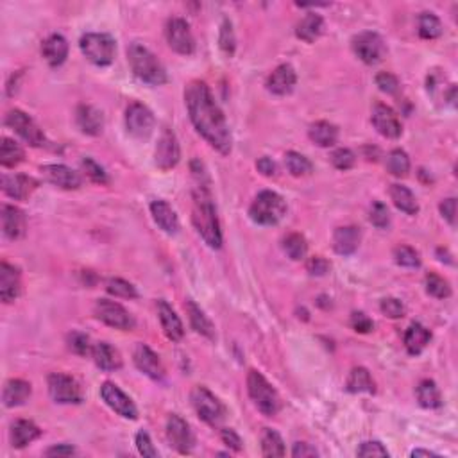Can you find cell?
Wrapping results in <instances>:
<instances>
[{
    "label": "cell",
    "mask_w": 458,
    "mask_h": 458,
    "mask_svg": "<svg viewBox=\"0 0 458 458\" xmlns=\"http://www.w3.org/2000/svg\"><path fill=\"white\" fill-rule=\"evenodd\" d=\"M317 449L315 447H312L310 444L306 442H298L294 446V449H292V457L294 458H306V457H317Z\"/></svg>",
    "instance_id": "cell-61"
},
{
    "label": "cell",
    "mask_w": 458,
    "mask_h": 458,
    "mask_svg": "<svg viewBox=\"0 0 458 458\" xmlns=\"http://www.w3.org/2000/svg\"><path fill=\"white\" fill-rule=\"evenodd\" d=\"M442 34V23L433 13H422L419 16V36L425 40H435Z\"/></svg>",
    "instance_id": "cell-41"
},
{
    "label": "cell",
    "mask_w": 458,
    "mask_h": 458,
    "mask_svg": "<svg viewBox=\"0 0 458 458\" xmlns=\"http://www.w3.org/2000/svg\"><path fill=\"white\" fill-rule=\"evenodd\" d=\"M108 292L115 298H122V299H136L138 298V292L129 281L120 280V278H113V280L108 281Z\"/></svg>",
    "instance_id": "cell-46"
},
{
    "label": "cell",
    "mask_w": 458,
    "mask_h": 458,
    "mask_svg": "<svg viewBox=\"0 0 458 458\" xmlns=\"http://www.w3.org/2000/svg\"><path fill=\"white\" fill-rule=\"evenodd\" d=\"M440 213H442L444 219L454 226V215H457V201L453 197L446 199L444 202H440Z\"/></svg>",
    "instance_id": "cell-60"
},
{
    "label": "cell",
    "mask_w": 458,
    "mask_h": 458,
    "mask_svg": "<svg viewBox=\"0 0 458 458\" xmlns=\"http://www.w3.org/2000/svg\"><path fill=\"white\" fill-rule=\"evenodd\" d=\"M68 346H70V349L74 351L75 354H79V356H86V354H89L94 351V346L89 344V337L79 332H74L68 335Z\"/></svg>",
    "instance_id": "cell-49"
},
{
    "label": "cell",
    "mask_w": 458,
    "mask_h": 458,
    "mask_svg": "<svg viewBox=\"0 0 458 458\" xmlns=\"http://www.w3.org/2000/svg\"><path fill=\"white\" fill-rule=\"evenodd\" d=\"M179 156L181 153L175 134L170 129H165L156 146V167L161 170H170L179 163Z\"/></svg>",
    "instance_id": "cell-16"
},
{
    "label": "cell",
    "mask_w": 458,
    "mask_h": 458,
    "mask_svg": "<svg viewBox=\"0 0 458 458\" xmlns=\"http://www.w3.org/2000/svg\"><path fill=\"white\" fill-rule=\"evenodd\" d=\"M41 53H43L45 61L50 65V67H60V65L65 63L68 56V43L61 34H53L47 40L43 41V47H41Z\"/></svg>",
    "instance_id": "cell-26"
},
{
    "label": "cell",
    "mask_w": 458,
    "mask_h": 458,
    "mask_svg": "<svg viewBox=\"0 0 458 458\" xmlns=\"http://www.w3.org/2000/svg\"><path fill=\"white\" fill-rule=\"evenodd\" d=\"M376 84L380 86V89L383 94H396L399 88V82L396 79V75L388 74V72H383V74H378Z\"/></svg>",
    "instance_id": "cell-57"
},
{
    "label": "cell",
    "mask_w": 458,
    "mask_h": 458,
    "mask_svg": "<svg viewBox=\"0 0 458 458\" xmlns=\"http://www.w3.org/2000/svg\"><path fill=\"white\" fill-rule=\"evenodd\" d=\"M394 258L396 263L401 265V267L415 268L421 265V258H419V253L415 249L408 246H399L394 249Z\"/></svg>",
    "instance_id": "cell-47"
},
{
    "label": "cell",
    "mask_w": 458,
    "mask_h": 458,
    "mask_svg": "<svg viewBox=\"0 0 458 458\" xmlns=\"http://www.w3.org/2000/svg\"><path fill=\"white\" fill-rule=\"evenodd\" d=\"M358 457H388V451L385 449L381 442H364L356 451Z\"/></svg>",
    "instance_id": "cell-55"
},
{
    "label": "cell",
    "mask_w": 458,
    "mask_h": 458,
    "mask_svg": "<svg viewBox=\"0 0 458 458\" xmlns=\"http://www.w3.org/2000/svg\"><path fill=\"white\" fill-rule=\"evenodd\" d=\"M325 29V20L322 16L317 15V13H308L301 22L298 23V29H295V34H298L299 40L306 41V43H312L317 38L320 36Z\"/></svg>",
    "instance_id": "cell-34"
},
{
    "label": "cell",
    "mask_w": 458,
    "mask_h": 458,
    "mask_svg": "<svg viewBox=\"0 0 458 458\" xmlns=\"http://www.w3.org/2000/svg\"><path fill=\"white\" fill-rule=\"evenodd\" d=\"M353 50L364 63L376 65L385 56V43L380 34L365 31L353 38Z\"/></svg>",
    "instance_id": "cell-9"
},
{
    "label": "cell",
    "mask_w": 458,
    "mask_h": 458,
    "mask_svg": "<svg viewBox=\"0 0 458 458\" xmlns=\"http://www.w3.org/2000/svg\"><path fill=\"white\" fill-rule=\"evenodd\" d=\"M167 437L170 440L172 446L175 447V451H179L181 454H190L194 451L195 439L192 433L190 426L185 419H181L179 415L172 414L167 421Z\"/></svg>",
    "instance_id": "cell-14"
},
{
    "label": "cell",
    "mask_w": 458,
    "mask_h": 458,
    "mask_svg": "<svg viewBox=\"0 0 458 458\" xmlns=\"http://www.w3.org/2000/svg\"><path fill=\"white\" fill-rule=\"evenodd\" d=\"M79 47H81L86 60L97 65V67H108V65H111L116 53V45L113 36L104 33L84 34L81 38V41H79Z\"/></svg>",
    "instance_id": "cell-6"
},
{
    "label": "cell",
    "mask_w": 458,
    "mask_h": 458,
    "mask_svg": "<svg viewBox=\"0 0 458 458\" xmlns=\"http://www.w3.org/2000/svg\"><path fill=\"white\" fill-rule=\"evenodd\" d=\"M127 131L134 138H147L154 129V115L142 102H133L126 111Z\"/></svg>",
    "instance_id": "cell-13"
},
{
    "label": "cell",
    "mask_w": 458,
    "mask_h": 458,
    "mask_svg": "<svg viewBox=\"0 0 458 458\" xmlns=\"http://www.w3.org/2000/svg\"><path fill=\"white\" fill-rule=\"evenodd\" d=\"M308 134H310V140H312L315 146L332 147L335 146L337 138H339V129H337L333 124L320 120V122H315L310 126Z\"/></svg>",
    "instance_id": "cell-33"
},
{
    "label": "cell",
    "mask_w": 458,
    "mask_h": 458,
    "mask_svg": "<svg viewBox=\"0 0 458 458\" xmlns=\"http://www.w3.org/2000/svg\"><path fill=\"white\" fill-rule=\"evenodd\" d=\"M329 267H332L329 261L322 256L310 258V261L306 263V268H308V272L310 274H313V276H325L326 272L329 271Z\"/></svg>",
    "instance_id": "cell-58"
},
{
    "label": "cell",
    "mask_w": 458,
    "mask_h": 458,
    "mask_svg": "<svg viewBox=\"0 0 458 458\" xmlns=\"http://www.w3.org/2000/svg\"><path fill=\"white\" fill-rule=\"evenodd\" d=\"M167 41L170 49L182 56H190L195 50V40L190 26L182 18H172L167 23Z\"/></svg>",
    "instance_id": "cell-12"
},
{
    "label": "cell",
    "mask_w": 458,
    "mask_h": 458,
    "mask_svg": "<svg viewBox=\"0 0 458 458\" xmlns=\"http://www.w3.org/2000/svg\"><path fill=\"white\" fill-rule=\"evenodd\" d=\"M38 187V181L34 178L23 174H6L2 178V190L6 195H9L15 201H23L29 197L34 192V188Z\"/></svg>",
    "instance_id": "cell-20"
},
{
    "label": "cell",
    "mask_w": 458,
    "mask_h": 458,
    "mask_svg": "<svg viewBox=\"0 0 458 458\" xmlns=\"http://www.w3.org/2000/svg\"><path fill=\"white\" fill-rule=\"evenodd\" d=\"M412 457H414V458H418V457H437V454L432 453V451L415 449V451H412Z\"/></svg>",
    "instance_id": "cell-64"
},
{
    "label": "cell",
    "mask_w": 458,
    "mask_h": 458,
    "mask_svg": "<svg viewBox=\"0 0 458 458\" xmlns=\"http://www.w3.org/2000/svg\"><path fill=\"white\" fill-rule=\"evenodd\" d=\"M258 170L261 172L263 175H267V178H272V175H276V163L271 160V158H261V160H258L256 163Z\"/></svg>",
    "instance_id": "cell-62"
},
{
    "label": "cell",
    "mask_w": 458,
    "mask_h": 458,
    "mask_svg": "<svg viewBox=\"0 0 458 458\" xmlns=\"http://www.w3.org/2000/svg\"><path fill=\"white\" fill-rule=\"evenodd\" d=\"M430 340H432V333H430L425 326L419 325V322L410 325V328L406 329L405 333L406 351H408L410 354H414V356L415 354L422 353V349L428 346Z\"/></svg>",
    "instance_id": "cell-31"
},
{
    "label": "cell",
    "mask_w": 458,
    "mask_h": 458,
    "mask_svg": "<svg viewBox=\"0 0 458 458\" xmlns=\"http://www.w3.org/2000/svg\"><path fill=\"white\" fill-rule=\"evenodd\" d=\"M188 115L202 138L220 154L231 153V133L206 82L192 81L185 89Z\"/></svg>",
    "instance_id": "cell-1"
},
{
    "label": "cell",
    "mask_w": 458,
    "mask_h": 458,
    "mask_svg": "<svg viewBox=\"0 0 458 458\" xmlns=\"http://www.w3.org/2000/svg\"><path fill=\"white\" fill-rule=\"evenodd\" d=\"M47 457H70V454H75V449L68 444H60V446H53L45 451Z\"/></svg>",
    "instance_id": "cell-63"
},
{
    "label": "cell",
    "mask_w": 458,
    "mask_h": 458,
    "mask_svg": "<svg viewBox=\"0 0 458 458\" xmlns=\"http://www.w3.org/2000/svg\"><path fill=\"white\" fill-rule=\"evenodd\" d=\"M158 317H160L161 328H163L167 339L172 340V342H179L185 335V328H182V322L178 317V313L172 310V306L167 301H158Z\"/></svg>",
    "instance_id": "cell-22"
},
{
    "label": "cell",
    "mask_w": 458,
    "mask_h": 458,
    "mask_svg": "<svg viewBox=\"0 0 458 458\" xmlns=\"http://www.w3.org/2000/svg\"><path fill=\"white\" fill-rule=\"evenodd\" d=\"M101 396H102V399H104L106 405H108L113 412H116L119 415H122V418H126V419L138 418V410H136L134 403L131 401V399L127 398V396L124 394V392L120 391L116 385L106 381V383L101 387Z\"/></svg>",
    "instance_id": "cell-15"
},
{
    "label": "cell",
    "mask_w": 458,
    "mask_h": 458,
    "mask_svg": "<svg viewBox=\"0 0 458 458\" xmlns=\"http://www.w3.org/2000/svg\"><path fill=\"white\" fill-rule=\"evenodd\" d=\"M151 213H153V219L158 226L163 229L168 235H174L179 229V220L178 215H175L174 209L170 208V205L165 201H154L151 205Z\"/></svg>",
    "instance_id": "cell-29"
},
{
    "label": "cell",
    "mask_w": 458,
    "mask_h": 458,
    "mask_svg": "<svg viewBox=\"0 0 458 458\" xmlns=\"http://www.w3.org/2000/svg\"><path fill=\"white\" fill-rule=\"evenodd\" d=\"M82 168H84L86 175L94 182H99V185H108V174L104 172V168L94 161L92 158H84L82 160Z\"/></svg>",
    "instance_id": "cell-50"
},
{
    "label": "cell",
    "mask_w": 458,
    "mask_h": 458,
    "mask_svg": "<svg viewBox=\"0 0 458 458\" xmlns=\"http://www.w3.org/2000/svg\"><path fill=\"white\" fill-rule=\"evenodd\" d=\"M285 163H287L288 172H290L292 175H298V178L312 174V170H313V167H312V163H310L308 158H305L302 154H299V153H294V151L287 153V156H285Z\"/></svg>",
    "instance_id": "cell-43"
},
{
    "label": "cell",
    "mask_w": 458,
    "mask_h": 458,
    "mask_svg": "<svg viewBox=\"0 0 458 458\" xmlns=\"http://www.w3.org/2000/svg\"><path fill=\"white\" fill-rule=\"evenodd\" d=\"M49 392L50 398L61 405H72V403L82 401V392L77 381L72 376L63 373H53L49 376Z\"/></svg>",
    "instance_id": "cell-10"
},
{
    "label": "cell",
    "mask_w": 458,
    "mask_h": 458,
    "mask_svg": "<svg viewBox=\"0 0 458 458\" xmlns=\"http://www.w3.org/2000/svg\"><path fill=\"white\" fill-rule=\"evenodd\" d=\"M22 147L16 142H13V140L2 138V143H0V163H2V167H16L18 163H22Z\"/></svg>",
    "instance_id": "cell-40"
},
{
    "label": "cell",
    "mask_w": 458,
    "mask_h": 458,
    "mask_svg": "<svg viewBox=\"0 0 458 458\" xmlns=\"http://www.w3.org/2000/svg\"><path fill=\"white\" fill-rule=\"evenodd\" d=\"M185 310H187V313H188V319H190L192 328H194L199 335L206 337V339H209V340L215 339V328H213L212 320L206 317V313L202 312V310L199 308L194 301L185 302Z\"/></svg>",
    "instance_id": "cell-30"
},
{
    "label": "cell",
    "mask_w": 458,
    "mask_h": 458,
    "mask_svg": "<svg viewBox=\"0 0 458 458\" xmlns=\"http://www.w3.org/2000/svg\"><path fill=\"white\" fill-rule=\"evenodd\" d=\"M2 231L9 240H18L26 235V215L16 206H2Z\"/></svg>",
    "instance_id": "cell-23"
},
{
    "label": "cell",
    "mask_w": 458,
    "mask_h": 458,
    "mask_svg": "<svg viewBox=\"0 0 458 458\" xmlns=\"http://www.w3.org/2000/svg\"><path fill=\"white\" fill-rule=\"evenodd\" d=\"M192 403H194V408L197 412L199 418L202 419L208 425L217 426L220 425V421L224 419V414H226V410H224L222 403L215 398V394L208 391L206 387H195L192 391Z\"/></svg>",
    "instance_id": "cell-7"
},
{
    "label": "cell",
    "mask_w": 458,
    "mask_h": 458,
    "mask_svg": "<svg viewBox=\"0 0 458 458\" xmlns=\"http://www.w3.org/2000/svg\"><path fill=\"white\" fill-rule=\"evenodd\" d=\"M387 170L396 178H405L410 172V160L405 151L396 149L387 158Z\"/></svg>",
    "instance_id": "cell-42"
},
{
    "label": "cell",
    "mask_w": 458,
    "mask_h": 458,
    "mask_svg": "<svg viewBox=\"0 0 458 458\" xmlns=\"http://www.w3.org/2000/svg\"><path fill=\"white\" fill-rule=\"evenodd\" d=\"M95 315L104 325L111 326L115 329L129 332V329L134 328V319L131 317V313L122 305L109 301V299H99L95 302Z\"/></svg>",
    "instance_id": "cell-8"
},
{
    "label": "cell",
    "mask_w": 458,
    "mask_h": 458,
    "mask_svg": "<svg viewBox=\"0 0 458 458\" xmlns=\"http://www.w3.org/2000/svg\"><path fill=\"white\" fill-rule=\"evenodd\" d=\"M75 120H77L79 129L84 134H89V136H97V134L102 133V127H104V116L99 111L97 108L88 104H81L75 111Z\"/></svg>",
    "instance_id": "cell-25"
},
{
    "label": "cell",
    "mask_w": 458,
    "mask_h": 458,
    "mask_svg": "<svg viewBox=\"0 0 458 458\" xmlns=\"http://www.w3.org/2000/svg\"><path fill=\"white\" fill-rule=\"evenodd\" d=\"M41 435V430L34 425L33 421H26L20 419L13 425L11 430V442L15 447H26L27 444H31L33 440H36Z\"/></svg>",
    "instance_id": "cell-35"
},
{
    "label": "cell",
    "mask_w": 458,
    "mask_h": 458,
    "mask_svg": "<svg viewBox=\"0 0 458 458\" xmlns=\"http://www.w3.org/2000/svg\"><path fill=\"white\" fill-rule=\"evenodd\" d=\"M360 246V229L354 226L339 227L333 233V249L342 256L353 254Z\"/></svg>",
    "instance_id": "cell-27"
},
{
    "label": "cell",
    "mask_w": 458,
    "mask_h": 458,
    "mask_svg": "<svg viewBox=\"0 0 458 458\" xmlns=\"http://www.w3.org/2000/svg\"><path fill=\"white\" fill-rule=\"evenodd\" d=\"M131 70L142 82L151 86H160L167 82V72L156 56L147 47L140 43H131L127 49Z\"/></svg>",
    "instance_id": "cell-3"
},
{
    "label": "cell",
    "mask_w": 458,
    "mask_h": 458,
    "mask_svg": "<svg viewBox=\"0 0 458 458\" xmlns=\"http://www.w3.org/2000/svg\"><path fill=\"white\" fill-rule=\"evenodd\" d=\"M247 391H249L251 399L254 401V405L258 406L261 414L272 418L276 415L281 408V399L278 396L276 388L272 387L265 376L258 371H249L247 376Z\"/></svg>",
    "instance_id": "cell-4"
},
{
    "label": "cell",
    "mask_w": 458,
    "mask_h": 458,
    "mask_svg": "<svg viewBox=\"0 0 458 458\" xmlns=\"http://www.w3.org/2000/svg\"><path fill=\"white\" fill-rule=\"evenodd\" d=\"M261 453L263 457H285V444L280 433L265 428L261 433Z\"/></svg>",
    "instance_id": "cell-39"
},
{
    "label": "cell",
    "mask_w": 458,
    "mask_h": 458,
    "mask_svg": "<svg viewBox=\"0 0 458 458\" xmlns=\"http://www.w3.org/2000/svg\"><path fill=\"white\" fill-rule=\"evenodd\" d=\"M41 172L47 181L63 190H77L81 187V175L68 168L67 165H45L41 167Z\"/></svg>",
    "instance_id": "cell-18"
},
{
    "label": "cell",
    "mask_w": 458,
    "mask_h": 458,
    "mask_svg": "<svg viewBox=\"0 0 458 458\" xmlns=\"http://www.w3.org/2000/svg\"><path fill=\"white\" fill-rule=\"evenodd\" d=\"M133 358L136 367H138L143 374H147V376L153 378V380H161V378H163L165 371L160 361V356H158L149 346L138 344V346L134 347Z\"/></svg>",
    "instance_id": "cell-19"
},
{
    "label": "cell",
    "mask_w": 458,
    "mask_h": 458,
    "mask_svg": "<svg viewBox=\"0 0 458 458\" xmlns=\"http://www.w3.org/2000/svg\"><path fill=\"white\" fill-rule=\"evenodd\" d=\"M391 197H392V201H394L396 208L401 209V212H405L406 215H415V213L419 212V205H418V199H415V195L412 194L408 188L403 187V185H392Z\"/></svg>",
    "instance_id": "cell-37"
},
{
    "label": "cell",
    "mask_w": 458,
    "mask_h": 458,
    "mask_svg": "<svg viewBox=\"0 0 458 458\" xmlns=\"http://www.w3.org/2000/svg\"><path fill=\"white\" fill-rule=\"evenodd\" d=\"M136 447H138V451L142 457H147V458L158 457V451H156V447L153 446V440H151L149 433L143 432V430H140V432L136 433Z\"/></svg>",
    "instance_id": "cell-53"
},
{
    "label": "cell",
    "mask_w": 458,
    "mask_h": 458,
    "mask_svg": "<svg viewBox=\"0 0 458 458\" xmlns=\"http://www.w3.org/2000/svg\"><path fill=\"white\" fill-rule=\"evenodd\" d=\"M283 247H285V253L288 254V258H292V260L295 261L302 260V258L306 256V251H308V244H306L305 236L299 235V233H292V235H288L287 239H285Z\"/></svg>",
    "instance_id": "cell-44"
},
{
    "label": "cell",
    "mask_w": 458,
    "mask_h": 458,
    "mask_svg": "<svg viewBox=\"0 0 458 458\" xmlns=\"http://www.w3.org/2000/svg\"><path fill=\"white\" fill-rule=\"evenodd\" d=\"M220 437H222L224 444H226L227 447H231L233 451H240V449H242V439H240L239 433H236L235 430L224 428L222 433H220Z\"/></svg>",
    "instance_id": "cell-59"
},
{
    "label": "cell",
    "mask_w": 458,
    "mask_h": 458,
    "mask_svg": "<svg viewBox=\"0 0 458 458\" xmlns=\"http://www.w3.org/2000/svg\"><path fill=\"white\" fill-rule=\"evenodd\" d=\"M6 124L18 134L20 138L26 140L29 146L40 147L45 143V134L41 133L40 127L36 126V122L27 113L20 111V109H11L6 116Z\"/></svg>",
    "instance_id": "cell-11"
},
{
    "label": "cell",
    "mask_w": 458,
    "mask_h": 458,
    "mask_svg": "<svg viewBox=\"0 0 458 458\" xmlns=\"http://www.w3.org/2000/svg\"><path fill=\"white\" fill-rule=\"evenodd\" d=\"M22 283H20V272L13 265L2 261L0 265V299L4 302H13L20 295Z\"/></svg>",
    "instance_id": "cell-21"
},
{
    "label": "cell",
    "mask_w": 458,
    "mask_h": 458,
    "mask_svg": "<svg viewBox=\"0 0 458 458\" xmlns=\"http://www.w3.org/2000/svg\"><path fill=\"white\" fill-rule=\"evenodd\" d=\"M295 81V70L290 65H281L276 70L272 72L267 79V89L274 95H287L294 89Z\"/></svg>",
    "instance_id": "cell-24"
},
{
    "label": "cell",
    "mask_w": 458,
    "mask_h": 458,
    "mask_svg": "<svg viewBox=\"0 0 458 458\" xmlns=\"http://www.w3.org/2000/svg\"><path fill=\"white\" fill-rule=\"evenodd\" d=\"M381 312L388 317V319H401L405 315V305L399 299L387 298L381 301Z\"/></svg>",
    "instance_id": "cell-54"
},
{
    "label": "cell",
    "mask_w": 458,
    "mask_h": 458,
    "mask_svg": "<svg viewBox=\"0 0 458 458\" xmlns=\"http://www.w3.org/2000/svg\"><path fill=\"white\" fill-rule=\"evenodd\" d=\"M418 399H419V405L425 406V408H439V406L442 405L439 387H437L435 381L432 380H425L419 383Z\"/></svg>",
    "instance_id": "cell-38"
},
{
    "label": "cell",
    "mask_w": 458,
    "mask_h": 458,
    "mask_svg": "<svg viewBox=\"0 0 458 458\" xmlns=\"http://www.w3.org/2000/svg\"><path fill=\"white\" fill-rule=\"evenodd\" d=\"M97 367H101L102 371H119L122 367V356L119 351L108 342H97L92 351Z\"/></svg>",
    "instance_id": "cell-28"
},
{
    "label": "cell",
    "mask_w": 458,
    "mask_h": 458,
    "mask_svg": "<svg viewBox=\"0 0 458 458\" xmlns=\"http://www.w3.org/2000/svg\"><path fill=\"white\" fill-rule=\"evenodd\" d=\"M373 124L378 133L385 138H399L403 133L401 122L392 108L387 104H376L373 109Z\"/></svg>",
    "instance_id": "cell-17"
},
{
    "label": "cell",
    "mask_w": 458,
    "mask_h": 458,
    "mask_svg": "<svg viewBox=\"0 0 458 458\" xmlns=\"http://www.w3.org/2000/svg\"><path fill=\"white\" fill-rule=\"evenodd\" d=\"M219 43L220 49H222L227 56H233V54H235V33H233V26L229 20H224L222 26H220Z\"/></svg>",
    "instance_id": "cell-48"
},
{
    "label": "cell",
    "mask_w": 458,
    "mask_h": 458,
    "mask_svg": "<svg viewBox=\"0 0 458 458\" xmlns=\"http://www.w3.org/2000/svg\"><path fill=\"white\" fill-rule=\"evenodd\" d=\"M356 161V156H354L353 151L349 149H337L335 153L332 154V163L335 165L339 170H349L351 167Z\"/></svg>",
    "instance_id": "cell-51"
},
{
    "label": "cell",
    "mask_w": 458,
    "mask_h": 458,
    "mask_svg": "<svg viewBox=\"0 0 458 458\" xmlns=\"http://www.w3.org/2000/svg\"><path fill=\"white\" fill-rule=\"evenodd\" d=\"M346 388L353 394H360V392H367V394H373L376 388H374V381L371 378V373L365 367H354L351 371L349 378L346 381Z\"/></svg>",
    "instance_id": "cell-36"
},
{
    "label": "cell",
    "mask_w": 458,
    "mask_h": 458,
    "mask_svg": "<svg viewBox=\"0 0 458 458\" xmlns=\"http://www.w3.org/2000/svg\"><path fill=\"white\" fill-rule=\"evenodd\" d=\"M285 213H287V205H285L283 197L271 190L258 194L249 209L253 222L260 224V226H274L283 219Z\"/></svg>",
    "instance_id": "cell-5"
},
{
    "label": "cell",
    "mask_w": 458,
    "mask_h": 458,
    "mask_svg": "<svg viewBox=\"0 0 458 458\" xmlns=\"http://www.w3.org/2000/svg\"><path fill=\"white\" fill-rule=\"evenodd\" d=\"M31 385L23 380H9L6 383L4 392H2V401L8 408L20 406L29 399Z\"/></svg>",
    "instance_id": "cell-32"
},
{
    "label": "cell",
    "mask_w": 458,
    "mask_h": 458,
    "mask_svg": "<svg viewBox=\"0 0 458 458\" xmlns=\"http://www.w3.org/2000/svg\"><path fill=\"white\" fill-rule=\"evenodd\" d=\"M194 175L197 178L199 185L194 190V208H192V222L195 229L201 235V239L208 244L212 249H220L222 247V231H220L219 217L217 209L213 206L212 195H209L208 187L202 182L205 172L202 165L199 163V170L194 168Z\"/></svg>",
    "instance_id": "cell-2"
},
{
    "label": "cell",
    "mask_w": 458,
    "mask_h": 458,
    "mask_svg": "<svg viewBox=\"0 0 458 458\" xmlns=\"http://www.w3.org/2000/svg\"><path fill=\"white\" fill-rule=\"evenodd\" d=\"M351 326H353L358 333H371L374 328V322L369 317L365 315V313L354 312L353 315H351Z\"/></svg>",
    "instance_id": "cell-56"
},
{
    "label": "cell",
    "mask_w": 458,
    "mask_h": 458,
    "mask_svg": "<svg viewBox=\"0 0 458 458\" xmlns=\"http://www.w3.org/2000/svg\"><path fill=\"white\" fill-rule=\"evenodd\" d=\"M426 292L437 299H447L451 295V287L439 274L430 272L428 276H426Z\"/></svg>",
    "instance_id": "cell-45"
},
{
    "label": "cell",
    "mask_w": 458,
    "mask_h": 458,
    "mask_svg": "<svg viewBox=\"0 0 458 458\" xmlns=\"http://www.w3.org/2000/svg\"><path fill=\"white\" fill-rule=\"evenodd\" d=\"M371 222L374 224L380 229H385L391 222V213H388V208L383 205V202H374L373 208H371Z\"/></svg>",
    "instance_id": "cell-52"
}]
</instances>
